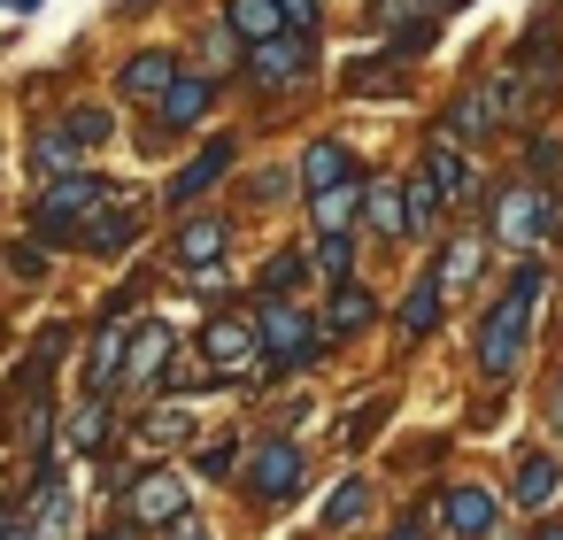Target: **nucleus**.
Returning a JSON list of instances; mask_svg holds the SVG:
<instances>
[{
  "instance_id": "f257e3e1",
  "label": "nucleus",
  "mask_w": 563,
  "mask_h": 540,
  "mask_svg": "<svg viewBox=\"0 0 563 540\" xmlns=\"http://www.w3.org/2000/svg\"><path fill=\"white\" fill-rule=\"evenodd\" d=\"M532 294H540V271H517V286L486 309V324H478V371L486 378H509L517 371V355H525V317H532Z\"/></svg>"
},
{
  "instance_id": "f03ea898",
  "label": "nucleus",
  "mask_w": 563,
  "mask_h": 540,
  "mask_svg": "<svg viewBox=\"0 0 563 540\" xmlns=\"http://www.w3.org/2000/svg\"><path fill=\"white\" fill-rule=\"evenodd\" d=\"M255 332H263V363H271V371H301V363H317V348H324L317 317L294 309V301H263Z\"/></svg>"
},
{
  "instance_id": "7ed1b4c3",
  "label": "nucleus",
  "mask_w": 563,
  "mask_h": 540,
  "mask_svg": "<svg viewBox=\"0 0 563 540\" xmlns=\"http://www.w3.org/2000/svg\"><path fill=\"white\" fill-rule=\"evenodd\" d=\"M201 355H209L217 371H240L247 386H255V378H271V363H263V332H255V317H232V309H224V317H209V324H201Z\"/></svg>"
},
{
  "instance_id": "20e7f679",
  "label": "nucleus",
  "mask_w": 563,
  "mask_h": 540,
  "mask_svg": "<svg viewBox=\"0 0 563 540\" xmlns=\"http://www.w3.org/2000/svg\"><path fill=\"white\" fill-rule=\"evenodd\" d=\"M109 186L101 178H47V194H40V209H32V224H40V240H70L86 217H93V201H101Z\"/></svg>"
},
{
  "instance_id": "39448f33",
  "label": "nucleus",
  "mask_w": 563,
  "mask_h": 540,
  "mask_svg": "<svg viewBox=\"0 0 563 540\" xmlns=\"http://www.w3.org/2000/svg\"><path fill=\"white\" fill-rule=\"evenodd\" d=\"M509 109H517V78H486L448 109V140H494L509 124Z\"/></svg>"
},
{
  "instance_id": "423d86ee",
  "label": "nucleus",
  "mask_w": 563,
  "mask_h": 540,
  "mask_svg": "<svg viewBox=\"0 0 563 540\" xmlns=\"http://www.w3.org/2000/svg\"><path fill=\"white\" fill-rule=\"evenodd\" d=\"M301 478H309V463H301L294 440H255V455H247V494H255L263 509L286 502V494H301Z\"/></svg>"
},
{
  "instance_id": "0eeeda50",
  "label": "nucleus",
  "mask_w": 563,
  "mask_h": 540,
  "mask_svg": "<svg viewBox=\"0 0 563 540\" xmlns=\"http://www.w3.org/2000/svg\"><path fill=\"white\" fill-rule=\"evenodd\" d=\"M186 509H194V502H186V478H178V471H140L132 494H124V517H132V525H155V532L178 525Z\"/></svg>"
},
{
  "instance_id": "6e6552de",
  "label": "nucleus",
  "mask_w": 563,
  "mask_h": 540,
  "mask_svg": "<svg viewBox=\"0 0 563 540\" xmlns=\"http://www.w3.org/2000/svg\"><path fill=\"white\" fill-rule=\"evenodd\" d=\"M540 224H548V194H540V186H509V194L494 201V240H501V247L525 255V247L540 240Z\"/></svg>"
},
{
  "instance_id": "1a4fd4ad",
  "label": "nucleus",
  "mask_w": 563,
  "mask_h": 540,
  "mask_svg": "<svg viewBox=\"0 0 563 540\" xmlns=\"http://www.w3.org/2000/svg\"><path fill=\"white\" fill-rule=\"evenodd\" d=\"M301 70H309V32H278V40L247 47V78L255 86H294Z\"/></svg>"
},
{
  "instance_id": "9d476101",
  "label": "nucleus",
  "mask_w": 563,
  "mask_h": 540,
  "mask_svg": "<svg viewBox=\"0 0 563 540\" xmlns=\"http://www.w3.org/2000/svg\"><path fill=\"white\" fill-rule=\"evenodd\" d=\"M224 247H232V224H224V217H186V224H178V240H170V263L201 278V271H217V255H224Z\"/></svg>"
},
{
  "instance_id": "9b49d317",
  "label": "nucleus",
  "mask_w": 563,
  "mask_h": 540,
  "mask_svg": "<svg viewBox=\"0 0 563 540\" xmlns=\"http://www.w3.org/2000/svg\"><path fill=\"white\" fill-rule=\"evenodd\" d=\"M170 355H178L170 324H140V340H132V355H124V378H117V386H132V394L163 386V378H170Z\"/></svg>"
},
{
  "instance_id": "f8f14e48",
  "label": "nucleus",
  "mask_w": 563,
  "mask_h": 540,
  "mask_svg": "<svg viewBox=\"0 0 563 540\" xmlns=\"http://www.w3.org/2000/svg\"><path fill=\"white\" fill-rule=\"evenodd\" d=\"M209 101H217V78L178 70V78H170V93L155 101V117H163V132H194V124L209 117Z\"/></svg>"
},
{
  "instance_id": "ddd939ff",
  "label": "nucleus",
  "mask_w": 563,
  "mask_h": 540,
  "mask_svg": "<svg viewBox=\"0 0 563 540\" xmlns=\"http://www.w3.org/2000/svg\"><path fill=\"white\" fill-rule=\"evenodd\" d=\"M78 240H86L93 255H124V247L140 240V209H124V201H109V194H101V201H93V217L78 224Z\"/></svg>"
},
{
  "instance_id": "4468645a",
  "label": "nucleus",
  "mask_w": 563,
  "mask_h": 540,
  "mask_svg": "<svg viewBox=\"0 0 563 540\" xmlns=\"http://www.w3.org/2000/svg\"><path fill=\"white\" fill-rule=\"evenodd\" d=\"M440 525H448L455 540H486V532H494V494H486V486H448V494H440Z\"/></svg>"
},
{
  "instance_id": "2eb2a0df",
  "label": "nucleus",
  "mask_w": 563,
  "mask_h": 540,
  "mask_svg": "<svg viewBox=\"0 0 563 540\" xmlns=\"http://www.w3.org/2000/svg\"><path fill=\"white\" fill-rule=\"evenodd\" d=\"M224 170H232V140H209V147H201V155H194V163L170 178V209H194V201H201V194H209Z\"/></svg>"
},
{
  "instance_id": "dca6fc26",
  "label": "nucleus",
  "mask_w": 563,
  "mask_h": 540,
  "mask_svg": "<svg viewBox=\"0 0 563 540\" xmlns=\"http://www.w3.org/2000/svg\"><path fill=\"white\" fill-rule=\"evenodd\" d=\"M224 24H232V40L263 47V40L286 32V9H278V0H224Z\"/></svg>"
},
{
  "instance_id": "f3484780",
  "label": "nucleus",
  "mask_w": 563,
  "mask_h": 540,
  "mask_svg": "<svg viewBox=\"0 0 563 540\" xmlns=\"http://www.w3.org/2000/svg\"><path fill=\"white\" fill-rule=\"evenodd\" d=\"M347 178H355V155H347L340 140H317V147L301 155V186H309V194H332V186H347Z\"/></svg>"
},
{
  "instance_id": "a211bd4d",
  "label": "nucleus",
  "mask_w": 563,
  "mask_h": 540,
  "mask_svg": "<svg viewBox=\"0 0 563 540\" xmlns=\"http://www.w3.org/2000/svg\"><path fill=\"white\" fill-rule=\"evenodd\" d=\"M170 78H178V63H170V55H132V63H124V78H117V93H132V101H163V93H170Z\"/></svg>"
},
{
  "instance_id": "6ab92c4d",
  "label": "nucleus",
  "mask_w": 563,
  "mask_h": 540,
  "mask_svg": "<svg viewBox=\"0 0 563 540\" xmlns=\"http://www.w3.org/2000/svg\"><path fill=\"white\" fill-rule=\"evenodd\" d=\"M417 178H424L440 201H463V194H471V170H463V155H455L448 140H440V147H424V170H417Z\"/></svg>"
},
{
  "instance_id": "aec40b11",
  "label": "nucleus",
  "mask_w": 563,
  "mask_h": 540,
  "mask_svg": "<svg viewBox=\"0 0 563 540\" xmlns=\"http://www.w3.org/2000/svg\"><path fill=\"white\" fill-rule=\"evenodd\" d=\"M363 217H371L378 240H401L409 232V194L401 186H363Z\"/></svg>"
},
{
  "instance_id": "412c9836",
  "label": "nucleus",
  "mask_w": 563,
  "mask_h": 540,
  "mask_svg": "<svg viewBox=\"0 0 563 540\" xmlns=\"http://www.w3.org/2000/svg\"><path fill=\"white\" fill-rule=\"evenodd\" d=\"M355 209H363V178H347V186H332V194H309L317 232H347V224H355Z\"/></svg>"
},
{
  "instance_id": "4be33fe9",
  "label": "nucleus",
  "mask_w": 563,
  "mask_h": 540,
  "mask_svg": "<svg viewBox=\"0 0 563 540\" xmlns=\"http://www.w3.org/2000/svg\"><path fill=\"white\" fill-rule=\"evenodd\" d=\"M440 301H448L440 271H432V278H417V286H409V301H401V332H409V340H417V332H432V324H440Z\"/></svg>"
},
{
  "instance_id": "5701e85b",
  "label": "nucleus",
  "mask_w": 563,
  "mask_h": 540,
  "mask_svg": "<svg viewBox=\"0 0 563 540\" xmlns=\"http://www.w3.org/2000/svg\"><path fill=\"white\" fill-rule=\"evenodd\" d=\"M117 378H124V324L101 317V332H93V394H109Z\"/></svg>"
},
{
  "instance_id": "b1692460",
  "label": "nucleus",
  "mask_w": 563,
  "mask_h": 540,
  "mask_svg": "<svg viewBox=\"0 0 563 540\" xmlns=\"http://www.w3.org/2000/svg\"><path fill=\"white\" fill-rule=\"evenodd\" d=\"M109 425H117V417H109V394H93V401H86V409H78V417H70L63 432H70V448L101 455V448H109Z\"/></svg>"
},
{
  "instance_id": "393cba45",
  "label": "nucleus",
  "mask_w": 563,
  "mask_h": 540,
  "mask_svg": "<svg viewBox=\"0 0 563 540\" xmlns=\"http://www.w3.org/2000/svg\"><path fill=\"white\" fill-rule=\"evenodd\" d=\"M555 455H525L517 463V509H548V494H555Z\"/></svg>"
},
{
  "instance_id": "a878e982",
  "label": "nucleus",
  "mask_w": 563,
  "mask_h": 540,
  "mask_svg": "<svg viewBox=\"0 0 563 540\" xmlns=\"http://www.w3.org/2000/svg\"><path fill=\"white\" fill-rule=\"evenodd\" d=\"M32 525H40V540H63V532H70V494H63L55 478L32 494Z\"/></svg>"
},
{
  "instance_id": "bb28decb",
  "label": "nucleus",
  "mask_w": 563,
  "mask_h": 540,
  "mask_svg": "<svg viewBox=\"0 0 563 540\" xmlns=\"http://www.w3.org/2000/svg\"><path fill=\"white\" fill-rule=\"evenodd\" d=\"M301 278H309V255H294V247H286V255H271V263H263V301H286Z\"/></svg>"
},
{
  "instance_id": "cd10ccee",
  "label": "nucleus",
  "mask_w": 563,
  "mask_h": 540,
  "mask_svg": "<svg viewBox=\"0 0 563 540\" xmlns=\"http://www.w3.org/2000/svg\"><path fill=\"white\" fill-rule=\"evenodd\" d=\"M63 132H70V147L86 155V147H109V132H117V124H109V109H70V117H63Z\"/></svg>"
},
{
  "instance_id": "c85d7f7f",
  "label": "nucleus",
  "mask_w": 563,
  "mask_h": 540,
  "mask_svg": "<svg viewBox=\"0 0 563 540\" xmlns=\"http://www.w3.org/2000/svg\"><path fill=\"white\" fill-rule=\"evenodd\" d=\"M32 163H40V178H70V163H78V147H70V132L55 124V132H40V147H32Z\"/></svg>"
},
{
  "instance_id": "c756f323",
  "label": "nucleus",
  "mask_w": 563,
  "mask_h": 540,
  "mask_svg": "<svg viewBox=\"0 0 563 540\" xmlns=\"http://www.w3.org/2000/svg\"><path fill=\"white\" fill-rule=\"evenodd\" d=\"M371 317H378V301H371L363 286H340V294H332V332H363Z\"/></svg>"
},
{
  "instance_id": "7c9ffc66",
  "label": "nucleus",
  "mask_w": 563,
  "mask_h": 540,
  "mask_svg": "<svg viewBox=\"0 0 563 540\" xmlns=\"http://www.w3.org/2000/svg\"><path fill=\"white\" fill-rule=\"evenodd\" d=\"M140 440H147V448H178V440H194V417H186V409H155V417L140 425Z\"/></svg>"
},
{
  "instance_id": "2f4dec72",
  "label": "nucleus",
  "mask_w": 563,
  "mask_h": 540,
  "mask_svg": "<svg viewBox=\"0 0 563 540\" xmlns=\"http://www.w3.org/2000/svg\"><path fill=\"white\" fill-rule=\"evenodd\" d=\"M347 255H355V247H347V232H324V240H317V255H309V271H324L332 286H347Z\"/></svg>"
},
{
  "instance_id": "473e14b6",
  "label": "nucleus",
  "mask_w": 563,
  "mask_h": 540,
  "mask_svg": "<svg viewBox=\"0 0 563 540\" xmlns=\"http://www.w3.org/2000/svg\"><path fill=\"white\" fill-rule=\"evenodd\" d=\"M471 278H478V240H455V247L440 255V286L455 294V286H471Z\"/></svg>"
},
{
  "instance_id": "72a5a7b5",
  "label": "nucleus",
  "mask_w": 563,
  "mask_h": 540,
  "mask_svg": "<svg viewBox=\"0 0 563 540\" xmlns=\"http://www.w3.org/2000/svg\"><path fill=\"white\" fill-rule=\"evenodd\" d=\"M371 509V486L363 478H347V486H332V502H324V525H355Z\"/></svg>"
},
{
  "instance_id": "f704fd0d",
  "label": "nucleus",
  "mask_w": 563,
  "mask_h": 540,
  "mask_svg": "<svg viewBox=\"0 0 563 540\" xmlns=\"http://www.w3.org/2000/svg\"><path fill=\"white\" fill-rule=\"evenodd\" d=\"M9 271H16V278L32 286V278H47V255H40L32 240H16V247H9Z\"/></svg>"
},
{
  "instance_id": "c9c22d12",
  "label": "nucleus",
  "mask_w": 563,
  "mask_h": 540,
  "mask_svg": "<svg viewBox=\"0 0 563 540\" xmlns=\"http://www.w3.org/2000/svg\"><path fill=\"white\" fill-rule=\"evenodd\" d=\"M0 540H40V525H32L16 502H0Z\"/></svg>"
},
{
  "instance_id": "e433bc0d",
  "label": "nucleus",
  "mask_w": 563,
  "mask_h": 540,
  "mask_svg": "<svg viewBox=\"0 0 563 540\" xmlns=\"http://www.w3.org/2000/svg\"><path fill=\"white\" fill-rule=\"evenodd\" d=\"M224 471H240V448H224V440H217V448L201 455V478H224Z\"/></svg>"
},
{
  "instance_id": "4c0bfd02",
  "label": "nucleus",
  "mask_w": 563,
  "mask_h": 540,
  "mask_svg": "<svg viewBox=\"0 0 563 540\" xmlns=\"http://www.w3.org/2000/svg\"><path fill=\"white\" fill-rule=\"evenodd\" d=\"M286 9V32H317V0H278Z\"/></svg>"
},
{
  "instance_id": "58836bf2",
  "label": "nucleus",
  "mask_w": 563,
  "mask_h": 540,
  "mask_svg": "<svg viewBox=\"0 0 563 540\" xmlns=\"http://www.w3.org/2000/svg\"><path fill=\"white\" fill-rule=\"evenodd\" d=\"M378 417H386V401H371V409L347 425V448H355V440H371V432H378Z\"/></svg>"
},
{
  "instance_id": "ea45409f",
  "label": "nucleus",
  "mask_w": 563,
  "mask_h": 540,
  "mask_svg": "<svg viewBox=\"0 0 563 540\" xmlns=\"http://www.w3.org/2000/svg\"><path fill=\"white\" fill-rule=\"evenodd\" d=\"M163 540H209V525H201V517H194V509H186V517H178V525H163Z\"/></svg>"
},
{
  "instance_id": "a19ab883",
  "label": "nucleus",
  "mask_w": 563,
  "mask_h": 540,
  "mask_svg": "<svg viewBox=\"0 0 563 540\" xmlns=\"http://www.w3.org/2000/svg\"><path fill=\"white\" fill-rule=\"evenodd\" d=\"M386 540H424V525H417V517H401V525H394Z\"/></svg>"
},
{
  "instance_id": "79ce46f5",
  "label": "nucleus",
  "mask_w": 563,
  "mask_h": 540,
  "mask_svg": "<svg viewBox=\"0 0 563 540\" xmlns=\"http://www.w3.org/2000/svg\"><path fill=\"white\" fill-rule=\"evenodd\" d=\"M548 417H555V432H563V386H555V401H548Z\"/></svg>"
},
{
  "instance_id": "37998d69",
  "label": "nucleus",
  "mask_w": 563,
  "mask_h": 540,
  "mask_svg": "<svg viewBox=\"0 0 563 540\" xmlns=\"http://www.w3.org/2000/svg\"><path fill=\"white\" fill-rule=\"evenodd\" d=\"M532 540H563V525H540V532H532Z\"/></svg>"
},
{
  "instance_id": "c03bdc74",
  "label": "nucleus",
  "mask_w": 563,
  "mask_h": 540,
  "mask_svg": "<svg viewBox=\"0 0 563 540\" xmlns=\"http://www.w3.org/2000/svg\"><path fill=\"white\" fill-rule=\"evenodd\" d=\"M93 540H132V525H117V532H93Z\"/></svg>"
}]
</instances>
